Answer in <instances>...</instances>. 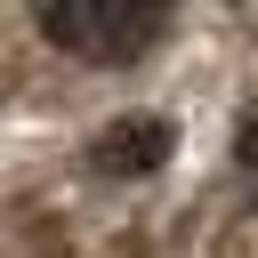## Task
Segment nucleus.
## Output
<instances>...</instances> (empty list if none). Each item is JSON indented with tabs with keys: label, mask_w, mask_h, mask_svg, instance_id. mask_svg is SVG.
Returning a JSON list of instances; mask_svg holds the SVG:
<instances>
[{
	"label": "nucleus",
	"mask_w": 258,
	"mask_h": 258,
	"mask_svg": "<svg viewBox=\"0 0 258 258\" xmlns=\"http://www.w3.org/2000/svg\"><path fill=\"white\" fill-rule=\"evenodd\" d=\"M32 8H40V32L89 64H129L137 48H153L169 16V0H32Z\"/></svg>",
	"instance_id": "f257e3e1"
},
{
	"label": "nucleus",
	"mask_w": 258,
	"mask_h": 258,
	"mask_svg": "<svg viewBox=\"0 0 258 258\" xmlns=\"http://www.w3.org/2000/svg\"><path fill=\"white\" fill-rule=\"evenodd\" d=\"M169 161V121H113L105 137H97V169L105 177H145V169H161Z\"/></svg>",
	"instance_id": "f03ea898"
},
{
	"label": "nucleus",
	"mask_w": 258,
	"mask_h": 258,
	"mask_svg": "<svg viewBox=\"0 0 258 258\" xmlns=\"http://www.w3.org/2000/svg\"><path fill=\"white\" fill-rule=\"evenodd\" d=\"M234 161L258 177V113H250V121H242V137H234Z\"/></svg>",
	"instance_id": "7ed1b4c3"
}]
</instances>
